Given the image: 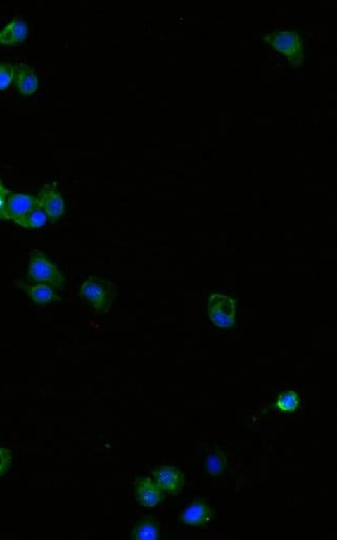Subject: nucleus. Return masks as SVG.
Listing matches in <instances>:
<instances>
[{
    "label": "nucleus",
    "mask_w": 337,
    "mask_h": 540,
    "mask_svg": "<svg viewBox=\"0 0 337 540\" xmlns=\"http://www.w3.org/2000/svg\"><path fill=\"white\" fill-rule=\"evenodd\" d=\"M28 277L32 283L46 284L53 289L61 291L65 288V277L60 268L39 249L30 251Z\"/></svg>",
    "instance_id": "1"
},
{
    "label": "nucleus",
    "mask_w": 337,
    "mask_h": 540,
    "mask_svg": "<svg viewBox=\"0 0 337 540\" xmlns=\"http://www.w3.org/2000/svg\"><path fill=\"white\" fill-rule=\"evenodd\" d=\"M80 295L85 303L99 314L109 312L115 295L111 282L102 277H91L80 287Z\"/></svg>",
    "instance_id": "2"
},
{
    "label": "nucleus",
    "mask_w": 337,
    "mask_h": 540,
    "mask_svg": "<svg viewBox=\"0 0 337 540\" xmlns=\"http://www.w3.org/2000/svg\"><path fill=\"white\" fill-rule=\"evenodd\" d=\"M209 315L212 322L221 329H229L236 320V303L231 297L212 294L209 299Z\"/></svg>",
    "instance_id": "3"
},
{
    "label": "nucleus",
    "mask_w": 337,
    "mask_h": 540,
    "mask_svg": "<svg viewBox=\"0 0 337 540\" xmlns=\"http://www.w3.org/2000/svg\"><path fill=\"white\" fill-rule=\"evenodd\" d=\"M39 206L47 214L48 218L52 222L60 220L65 214V200L58 188L54 184H47L39 192Z\"/></svg>",
    "instance_id": "4"
},
{
    "label": "nucleus",
    "mask_w": 337,
    "mask_h": 540,
    "mask_svg": "<svg viewBox=\"0 0 337 540\" xmlns=\"http://www.w3.org/2000/svg\"><path fill=\"white\" fill-rule=\"evenodd\" d=\"M154 481L163 493L177 496L183 489L185 477L181 470L172 465L160 467L153 472Z\"/></svg>",
    "instance_id": "5"
},
{
    "label": "nucleus",
    "mask_w": 337,
    "mask_h": 540,
    "mask_svg": "<svg viewBox=\"0 0 337 540\" xmlns=\"http://www.w3.org/2000/svg\"><path fill=\"white\" fill-rule=\"evenodd\" d=\"M37 206H39L37 196L12 192L6 204V220H13L15 224H18L28 212Z\"/></svg>",
    "instance_id": "6"
},
{
    "label": "nucleus",
    "mask_w": 337,
    "mask_h": 540,
    "mask_svg": "<svg viewBox=\"0 0 337 540\" xmlns=\"http://www.w3.org/2000/svg\"><path fill=\"white\" fill-rule=\"evenodd\" d=\"M163 494L154 479L139 478L135 482V495L142 506H157L163 500Z\"/></svg>",
    "instance_id": "7"
},
{
    "label": "nucleus",
    "mask_w": 337,
    "mask_h": 540,
    "mask_svg": "<svg viewBox=\"0 0 337 540\" xmlns=\"http://www.w3.org/2000/svg\"><path fill=\"white\" fill-rule=\"evenodd\" d=\"M14 82L19 93L23 96H30L36 93L40 84L34 68L23 63L15 65Z\"/></svg>",
    "instance_id": "8"
},
{
    "label": "nucleus",
    "mask_w": 337,
    "mask_h": 540,
    "mask_svg": "<svg viewBox=\"0 0 337 540\" xmlns=\"http://www.w3.org/2000/svg\"><path fill=\"white\" fill-rule=\"evenodd\" d=\"M213 519V510L203 501H194L182 513L181 522L188 526L201 527Z\"/></svg>",
    "instance_id": "9"
},
{
    "label": "nucleus",
    "mask_w": 337,
    "mask_h": 540,
    "mask_svg": "<svg viewBox=\"0 0 337 540\" xmlns=\"http://www.w3.org/2000/svg\"><path fill=\"white\" fill-rule=\"evenodd\" d=\"M19 286L27 293L28 296L37 305H50V303H58L61 301V297L56 292V289L46 284H30L20 282Z\"/></svg>",
    "instance_id": "10"
},
{
    "label": "nucleus",
    "mask_w": 337,
    "mask_h": 540,
    "mask_svg": "<svg viewBox=\"0 0 337 540\" xmlns=\"http://www.w3.org/2000/svg\"><path fill=\"white\" fill-rule=\"evenodd\" d=\"M28 25L22 19L16 18L10 22L0 32V45L13 46L20 44L27 39Z\"/></svg>",
    "instance_id": "11"
},
{
    "label": "nucleus",
    "mask_w": 337,
    "mask_h": 540,
    "mask_svg": "<svg viewBox=\"0 0 337 540\" xmlns=\"http://www.w3.org/2000/svg\"><path fill=\"white\" fill-rule=\"evenodd\" d=\"M161 536L159 525L153 520H144L133 529L131 537L135 540H157Z\"/></svg>",
    "instance_id": "12"
},
{
    "label": "nucleus",
    "mask_w": 337,
    "mask_h": 540,
    "mask_svg": "<svg viewBox=\"0 0 337 540\" xmlns=\"http://www.w3.org/2000/svg\"><path fill=\"white\" fill-rule=\"evenodd\" d=\"M48 220L49 218H48L47 214L40 206H37L32 211L28 212L17 225L24 229H40L47 224Z\"/></svg>",
    "instance_id": "13"
},
{
    "label": "nucleus",
    "mask_w": 337,
    "mask_h": 540,
    "mask_svg": "<svg viewBox=\"0 0 337 540\" xmlns=\"http://www.w3.org/2000/svg\"><path fill=\"white\" fill-rule=\"evenodd\" d=\"M300 406V398L294 391H286L278 397L276 408L280 412L295 413Z\"/></svg>",
    "instance_id": "14"
},
{
    "label": "nucleus",
    "mask_w": 337,
    "mask_h": 540,
    "mask_svg": "<svg viewBox=\"0 0 337 540\" xmlns=\"http://www.w3.org/2000/svg\"><path fill=\"white\" fill-rule=\"evenodd\" d=\"M205 467L211 475H220L227 467V458L221 452H213L208 456Z\"/></svg>",
    "instance_id": "15"
},
{
    "label": "nucleus",
    "mask_w": 337,
    "mask_h": 540,
    "mask_svg": "<svg viewBox=\"0 0 337 540\" xmlns=\"http://www.w3.org/2000/svg\"><path fill=\"white\" fill-rule=\"evenodd\" d=\"M15 65L12 63H0V91L8 89L14 82Z\"/></svg>",
    "instance_id": "16"
},
{
    "label": "nucleus",
    "mask_w": 337,
    "mask_h": 540,
    "mask_svg": "<svg viewBox=\"0 0 337 540\" xmlns=\"http://www.w3.org/2000/svg\"><path fill=\"white\" fill-rule=\"evenodd\" d=\"M12 465V452L6 448L0 447V477L4 476Z\"/></svg>",
    "instance_id": "17"
},
{
    "label": "nucleus",
    "mask_w": 337,
    "mask_h": 540,
    "mask_svg": "<svg viewBox=\"0 0 337 540\" xmlns=\"http://www.w3.org/2000/svg\"><path fill=\"white\" fill-rule=\"evenodd\" d=\"M11 194H12V191L4 187L2 181L0 180V220H6V204H8Z\"/></svg>",
    "instance_id": "18"
}]
</instances>
